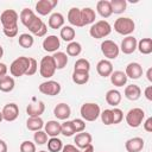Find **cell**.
Segmentation results:
<instances>
[{"label": "cell", "instance_id": "8d00e7d4", "mask_svg": "<svg viewBox=\"0 0 152 152\" xmlns=\"http://www.w3.org/2000/svg\"><path fill=\"white\" fill-rule=\"evenodd\" d=\"M109 2H110V7H112V13L121 14L126 11V7H127L126 0H110Z\"/></svg>", "mask_w": 152, "mask_h": 152}, {"label": "cell", "instance_id": "83f0119b", "mask_svg": "<svg viewBox=\"0 0 152 152\" xmlns=\"http://www.w3.org/2000/svg\"><path fill=\"white\" fill-rule=\"evenodd\" d=\"M96 11L97 13L102 17V18H109L113 13H112V7H110V2L108 0H100L96 4Z\"/></svg>", "mask_w": 152, "mask_h": 152}, {"label": "cell", "instance_id": "cb8c5ba5", "mask_svg": "<svg viewBox=\"0 0 152 152\" xmlns=\"http://www.w3.org/2000/svg\"><path fill=\"white\" fill-rule=\"evenodd\" d=\"M96 19V13L93 8L90 7H84L81 10V20H82V25H89V24H94Z\"/></svg>", "mask_w": 152, "mask_h": 152}, {"label": "cell", "instance_id": "d6986e66", "mask_svg": "<svg viewBox=\"0 0 152 152\" xmlns=\"http://www.w3.org/2000/svg\"><path fill=\"white\" fill-rule=\"evenodd\" d=\"M45 112V104L43 101H36V102H30L26 107V113L31 118L40 116Z\"/></svg>", "mask_w": 152, "mask_h": 152}, {"label": "cell", "instance_id": "ba28073f", "mask_svg": "<svg viewBox=\"0 0 152 152\" xmlns=\"http://www.w3.org/2000/svg\"><path fill=\"white\" fill-rule=\"evenodd\" d=\"M18 20L19 14L14 10H5L0 15V23L2 25V28L18 26Z\"/></svg>", "mask_w": 152, "mask_h": 152}, {"label": "cell", "instance_id": "60d3db41", "mask_svg": "<svg viewBox=\"0 0 152 152\" xmlns=\"http://www.w3.org/2000/svg\"><path fill=\"white\" fill-rule=\"evenodd\" d=\"M75 133L76 132L74 129L71 120H65L64 122L61 124V134H63L64 137H72Z\"/></svg>", "mask_w": 152, "mask_h": 152}, {"label": "cell", "instance_id": "30bf717a", "mask_svg": "<svg viewBox=\"0 0 152 152\" xmlns=\"http://www.w3.org/2000/svg\"><path fill=\"white\" fill-rule=\"evenodd\" d=\"M2 119L7 122H12L14 120H17V118L19 116V107L17 103L14 102H10L7 104H5L2 107Z\"/></svg>", "mask_w": 152, "mask_h": 152}, {"label": "cell", "instance_id": "b9f144b4", "mask_svg": "<svg viewBox=\"0 0 152 152\" xmlns=\"http://www.w3.org/2000/svg\"><path fill=\"white\" fill-rule=\"evenodd\" d=\"M33 140H34L36 145H44L48 142V134L43 129L37 131L33 134Z\"/></svg>", "mask_w": 152, "mask_h": 152}, {"label": "cell", "instance_id": "7dc6e473", "mask_svg": "<svg viewBox=\"0 0 152 152\" xmlns=\"http://www.w3.org/2000/svg\"><path fill=\"white\" fill-rule=\"evenodd\" d=\"M37 70H38V62H37V59L30 57V65H28V69H27L25 75L26 76H32V75H34L37 72Z\"/></svg>", "mask_w": 152, "mask_h": 152}, {"label": "cell", "instance_id": "44dd1931", "mask_svg": "<svg viewBox=\"0 0 152 152\" xmlns=\"http://www.w3.org/2000/svg\"><path fill=\"white\" fill-rule=\"evenodd\" d=\"M124 95L129 101H137L141 96V89L137 84H128L124 90Z\"/></svg>", "mask_w": 152, "mask_h": 152}, {"label": "cell", "instance_id": "f5cc1de1", "mask_svg": "<svg viewBox=\"0 0 152 152\" xmlns=\"http://www.w3.org/2000/svg\"><path fill=\"white\" fill-rule=\"evenodd\" d=\"M7 71H8V66H7L5 63L0 62V77L6 76V75H7Z\"/></svg>", "mask_w": 152, "mask_h": 152}, {"label": "cell", "instance_id": "d6a6232c", "mask_svg": "<svg viewBox=\"0 0 152 152\" xmlns=\"http://www.w3.org/2000/svg\"><path fill=\"white\" fill-rule=\"evenodd\" d=\"M137 49L142 55H150L152 52V39L151 38H142L138 42Z\"/></svg>", "mask_w": 152, "mask_h": 152}, {"label": "cell", "instance_id": "ac0fdd59", "mask_svg": "<svg viewBox=\"0 0 152 152\" xmlns=\"http://www.w3.org/2000/svg\"><path fill=\"white\" fill-rule=\"evenodd\" d=\"M145 141L140 137H133L126 140L125 142V148L127 152H140L144 148Z\"/></svg>", "mask_w": 152, "mask_h": 152}, {"label": "cell", "instance_id": "74e56055", "mask_svg": "<svg viewBox=\"0 0 152 152\" xmlns=\"http://www.w3.org/2000/svg\"><path fill=\"white\" fill-rule=\"evenodd\" d=\"M18 43H19V45H20L21 48H24V49H30V48L33 45V43H34V38H33V36L30 34V33H21V34L19 36V38H18Z\"/></svg>", "mask_w": 152, "mask_h": 152}, {"label": "cell", "instance_id": "e575fe53", "mask_svg": "<svg viewBox=\"0 0 152 152\" xmlns=\"http://www.w3.org/2000/svg\"><path fill=\"white\" fill-rule=\"evenodd\" d=\"M71 80H72V82L75 84L83 86V84L88 83V81H89V72H86V71H72Z\"/></svg>", "mask_w": 152, "mask_h": 152}, {"label": "cell", "instance_id": "6f0895ef", "mask_svg": "<svg viewBox=\"0 0 152 152\" xmlns=\"http://www.w3.org/2000/svg\"><path fill=\"white\" fill-rule=\"evenodd\" d=\"M2 56H4V48L0 45V59L2 58Z\"/></svg>", "mask_w": 152, "mask_h": 152}, {"label": "cell", "instance_id": "4dcf8cb0", "mask_svg": "<svg viewBox=\"0 0 152 152\" xmlns=\"http://www.w3.org/2000/svg\"><path fill=\"white\" fill-rule=\"evenodd\" d=\"M52 58L55 61V65H56V70H62L68 64V55L65 52L62 51H57L52 55Z\"/></svg>", "mask_w": 152, "mask_h": 152}, {"label": "cell", "instance_id": "ab89813d", "mask_svg": "<svg viewBox=\"0 0 152 152\" xmlns=\"http://www.w3.org/2000/svg\"><path fill=\"white\" fill-rule=\"evenodd\" d=\"M90 70V62L86 58H78L74 64V71H86L89 72Z\"/></svg>", "mask_w": 152, "mask_h": 152}, {"label": "cell", "instance_id": "680465c9", "mask_svg": "<svg viewBox=\"0 0 152 152\" xmlns=\"http://www.w3.org/2000/svg\"><path fill=\"white\" fill-rule=\"evenodd\" d=\"M2 120H4V119H2V113H1V110H0V122H1Z\"/></svg>", "mask_w": 152, "mask_h": 152}, {"label": "cell", "instance_id": "836d02e7", "mask_svg": "<svg viewBox=\"0 0 152 152\" xmlns=\"http://www.w3.org/2000/svg\"><path fill=\"white\" fill-rule=\"evenodd\" d=\"M59 36H61V38H62L64 42L70 43V42H74V38H75V36H76V31H75V28H74L72 26H66V25H64V26L61 28Z\"/></svg>", "mask_w": 152, "mask_h": 152}, {"label": "cell", "instance_id": "7bdbcfd3", "mask_svg": "<svg viewBox=\"0 0 152 152\" xmlns=\"http://www.w3.org/2000/svg\"><path fill=\"white\" fill-rule=\"evenodd\" d=\"M100 118H101V121H102L106 126L113 125L112 109H104V110H102V112H101V114H100Z\"/></svg>", "mask_w": 152, "mask_h": 152}, {"label": "cell", "instance_id": "db71d44e", "mask_svg": "<svg viewBox=\"0 0 152 152\" xmlns=\"http://www.w3.org/2000/svg\"><path fill=\"white\" fill-rule=\"evenodd\" d=\"M0 152H7V144L0 139Z\"/></svg>", "mask_w": 152, "mask_h": 152}, {"label": "cell", "instance_id": "7c38bea8", "mask_svg": "<svg viewBox=\"0 0 152 152\" xmlns=\"http://www.w3.org/2000/svg\"><path fill=\"white\" fill-rule=\"evenodd\" d=\"M58 5V0H39L36 4V12L40 15H48Z\"/></svg>", "mask_w": 152, "mask_h": 152}, {"label": "cell", "instance_id": "8992f818", "mask_svg": "<svg viewBox=\"0 0 152 152\" xmlns=\"http://www.w3.org/2000/svg\"><path fill=\"white\" fill-rule=\"evenodd\" d=\"M56 72V65L52 56H44L39 62V74L44 78H51Z\"/></svg>", "mask_w": 152, "mask_h": 152}, {"label": "cell", "instance_id": "91938a15", "mask_svg": "<svg viewBox=\"0 0 152 152\" xmlns=\"http://www.w3.org/2000/svg\"><path fill=\"white\" fill-rule=\"evenodd\" d=\"M38 152H48V151H45V150H40V151H38Z\"/></svg>", "mask_w": 152, "mask_h": 152}, {"label": "cell", "instance_id": "9a60e30c", "mask_svg": "<svg viewBox=\"0 0 152 152\" xmlns=\"http://www.w3.org/2000/svg\"><path fill=\"white\" fill-rule=\"evenodd\" d=\"M53 115L56 116L57 120L65 121L71 115V108H70L69 104H66L64 102H61V103H58V104L55 106V108H53Z\"/></svg>", "mask_w": 152, "mask_h": 152}, {"label": "cell", "instance_id": "5bb4252c", "mask_svg": "<svg viewBox=\"0 0 152 152\" xmlns=\"http://www.w3.org/2000/svg\"><path fill=\"white\" fill-rule=\"evenodd\" d=\"M42 45H43L44 51L55 53V52L58 51V49H59V46H61V40H59V38H58L57 36L50 34V36H48L46 38H44Z\"/></svg>", "mask_w": 152, "mask_h": 152}, {"label": "cell", "instance_id": "d590c367", "mask_svg": "<svg viewBox=\"0 0 152 152\" xmlns=\"http://www.w3.org/2000/svg\"><path fill=\"white\" fill-rule=\"evenodd\" d=\"M48 151L49 152H61L63 148V141L58 137H53L48 139Z\"/></svg>", "mask_w": 152, "mask_h": 152}, {"label": "cell", "instance_id": "f6af8a7d", "mask_svg": "<svg viewBox=\"0 0 152 152\" xmlns=\"http://www.w3.org/2000/svg\"><path fill=\"white\" fill-rule=\"evenodd\" d=\"M71 122H72V126H74V129L76 133H81L86 129V121L83 119L76 118V119L71 120Z\"/></svg>", "mask_w": 152, "mask_h": 152}, {"label": "cell", "instance_id": "816d5d0a", "mask_svg": "<svg viewBox=\"0 0 152 152\" xmlns=\"http://www.w3.org/2000/svg\"><path fill=\"white\" fill-rule=\"evenodd\" d=\"M144 96L146 97V100L152 101V86H148V87L145 88V90H144Z\"/></svg>", "mask_w": 152, "mask_h": 152}, {"label": "cell", "instance_id": "bcb514c9", "mask_svg": "<svg viewBox=\"0 0 152 152\" xmlns=\"http://www.w3.org/2000/svg\"><path fill=\"white\" fill-rule=\"evenodd\" d=\"M20 152H37L36 151V144L30 141V140H25L20 144Z\"/></svg>", "mask_w": 152, "mask_h": 152}, {"label": "cell", "instance_id": "9c48e42d", "mask_svg": "<svg viewBox=\"0 0 152 152\" xmlns=\"http://www.w3.org/2000/svg\"><path fill=\"white\" fill-rule=\"evenodd\" d=\"M39 91L44 95H48V96H56L61 93V84L59 82L57 81H53V80H48L45 82H42L38 87Z\"/></svg>", "mask_w": 152, "mask_h": 152}, {"label": "cell", "instance_id": "5b68a950", "mask_svg": "<svg viewBox=\"0 0 152 152\" xmlns=\"http://www.w3.org/2000/svg\"><path fill=\"white\" fill-rule=\"evenodd\" d=\"M125 119H126V124L131 128H138L145 119V112L139 107L132 108L127 112Z\"/></svg>", "mask_w": 152, "mask_h": 152}, {"label": "cell", "instance_id": "f35d334b", "mask_svg": "<svg viewBox=\"0 0 152 152\" xmlns=\"http://www.w3.org/2000/svg\"><path fill=\"white\" fill-rule=\"evenodd\" d=\"M82 52V45L78 42H70L66 45V55L71 57H77Z\"/></svg>", "mask_w": 152, "mask_h": 152}, {"label": "cell", "instance_id": "f546056e", "mask_svg": "<svg viewBox=\"0 0 152 152\" xmlns=\"http://www.w3.org/2000/svg\"><path fill=\"white\" fill-rule=\"evenodd\" d=\"M36 17H37L36 13H34L32 10H30V8H23L21 12H20V14H19V19H20L21 24H23L26 28H27V26L34 20Z\"/></svg>", "mask_w": 152, "mask_h": 152}, {"label": "cell", "instance_id": "ee69618b", "mask_svg": "<svg viewBox=\"0 0 152 152\" xmlns=\"http://www.w3.org/2000/svg\"><path fill=\"white\" fill-rule=\"evenodd\" d=\"M112 115H113V125H118L124 120V112L120 108L114 107L112 109Z\"/></svg>", "mask_w": 152, "mask_h": 152}, {"label": "cell", "instance_id": "7402d4cb", "mask_svg": "<svg viewBox=\"0 0 152 152\" xmlns=\"http://www.w3.org/2000/svg\"><path fill=\"white\" fill-rule=\"evenodd\" d=\"M44 132L48 134V137H58L61 134V122L57 120H50L46 124H44Z\"/></svg>", "mask_w": 152, "mask_h": 152}, {"label": "cell", "instance_id": "c3c4849f", "mask_svg": "<svg viewBox=\"0 0 152 152\" xmlns=\"http://www.w3.org/2000/svg\"><path fill=\"white\" fill-rule=\"evenodd\" d=\"M2 31H4V34L6 37L13 38V37H15L18 34V26H15V27H8V28H2Z\"/></svg>", "mask_w": 152, "mask_h": 152}, {"label": "cell", "instance_id": "11a10c76", "mask_svg": "<svg viewBox=\"0 0 152 152\" xmlns=\"http://www.w3.org/2000/svg\"><path fill=\"white\" fill-rule=\"evenodd\" d=\"M146 77L148 80V82H152V68H148L146 71Z\"/></svg>", "mask_w": 152, "mask_h": 152}, {"label": "cell", "instance_id": "4316f807", "mask_svg": "<svg viewBox=\"0 0 152 152\" xmlns=\"http://www.w3.org/2000/svg\"><path fill=\"white\" fill-rule=\"evenodd\" d=\"M106 102L109 104V106H113V107H116L120 102H121V93L118 90V89H109L107 93H106Z\"/></svg>", "mask_w": 152, "mask_h": 152}, {"label": "cell", "instance_id": "d4e9b609", "mask_svg": "<svg viewBox=\"0 0 152 152\" xmlns=\"http://www.w3.org/2000/svg\"><path fill=\"white\" fill-rule=\"evenodd\" d=\"M64 21H65V19H64L63 14L59 13V12H55L49 17L48 25H49L50 28L57 30V28H62L64 26Z\"/></svg>", "mask_w": 152, "mask_h": 152}, {"label": "cell", "instance_id": "e0dca14e", "mask_svg": "<svg viewBox=\"0 0 152 152\" xmlns=\"http://www.w3.org/2000/svg\"><path fill=\"white\" fill-rule=\"evenodd\" d=\"M125 74L127 76V78L138 80L142 76V66L138 62H131V63L127 64Z\"/></svg>", "mask_w": 152, "mask_h": 152}, {"label": "cell", "instance_id": "f907efd6", "mask_svg": "<svg viewBox=\"0 0 152 152\" xmlns=\"http://www.w3.org/2000/svg\"><path fill=\"white\" fill-rule=\"evenodd\" d=\"M142 126L146 132H152V118H147L145 121H142Z\"/></svg>", "mask_w": 152, "mask_h": 152}, {"label": "cell", "instance_id": "603a6c76", "mask_svg": "<svg viewBox=\"0 0 152 152\" xmlns=\"http://www.w3.org/2000/svg\"><path fill=\"white\" fill-rule=\"evenodd\" d=\"M68 21L70 23V25L76 26V27H82V20H81V10L77 7H71L68 12L66 15Z\"/></svg>", "mask_w": 152, "mask_h": 152}, {"label": "cell", "instance_id": "6da1fadb", "mask_svg": "<svg viewBox=\"0 0 152 152\" xmlns=\"http://www.w3.org/2000/svg\"><path fill=\"white\" fill-rule=\"evenodd\" d=\"M80 114L84 121L93 122L100 118L101 114V108L97 103L95 102H86L81 106L80 108Z\"/></svg>", "mask_w": 152, "mask_h": 152}, {"label": "cell", "instance_id": "3957f363", "mask_svg": "<svg viewBox=\"0 0 152 152\" xmlns=\"http://www.w3.org/2000/svg\"><path fill=\"white\" fill-rule=\"evenodd\" d=\"M112 32V26L107 21V20H99V21H95L90 28H89V34L95 38V39H101V38H104L107 36H109Z\"/></svg>", "mask_w": 152, "mask_h": 152}, {"label": "cell", "instance_id": "681fc988", "mask_svg": "<svg viewBox=\"0 0 152 152\" xmlns=\"http://www.w3.org/2000/svg\"><path fill=\"white\" fill-rule=\"evenodd\" d=\"M62 152H81V150H80V148H77L75 145L66 144V145H64V146H63Z\"/></svg>", "mask_w": 152, "mask_h": 152}, {"label": "cell", "instance_id": "1f68e13d", "mask_svg": "<svg viewBox=\"0 0 152 152\" xmlns=\"http://www.w3.org/2000/svg\"><path fill=\"white\" fill-rule=\"evenodd\" d=\"M26 127L28 131L37 132V131H40L42 128H44V121L40 116H36V118L28 116V119L26 121Z\"/></svg>", "mask_w": 152, "mask_h": 152}, {"label": "cell", "instance_id": "f1b7e54d", "mask_svg": "<svg viewBox=\"0 0 152 152\" xmlns=\"http://www.w3.org/2000/svg\"><path fill=\"white\" fill-rule=\"evenodd\" d=\"M15 87V81L12 76H4L0 77V91L2 93H11Z\"/></svg>", "mask_w": 152, "mask_h": 152}, {"label": "cell", "instance_id": "277c9868", "mask_svg": "<svg viewBox=\"0 0 152 152\" xmlns=\"http://www.w3.org/2000/svg\"><path fill=\"white\" fill-rule=\"evenodd\" d=\"M135 30V23L128 17H120L114 21V31L122 36H131Z\"/></svg>", "mask_w": 152, "mask_h": 152}, {"label": "cell", "instance_id": "ffe728a7", "mask_svg": "<svg viewBox=\"0 0 152 152\" xmlns=\"http://www.w3.org/2000/svg\"><path fill=\"white\" fill-rule=\"evenodd\" d=\"M96 71L101 77H109L113 70V64L108 59H101L96 64Z\"/></svg>", "mask_w": 152, "mask_h": 152}, {"label": "cell", "instance_id": "4fadbf2b", "mask_svg": "<svg viewBox=\"0 0 152 152\" xmlns=\"http://www.w3.org/2000/svg\"><path fill=\"white\" fill-rule=\"evenodd\" d=\"M137 44H138V40L135 37L133 36H126L122 42H121V45L119 46L120 51L125 55H131L133 53L135 50H137Z\"/></svg>", "mask_w": 152, "mask_h": 152}, {"label": "cell", "instance_id": "8fae6325", "mask_svg": "<svg viewBox=\"0 0 152 152\" xmlns=\"http://www.w3.org/2000/svg\"><path fill=\"white\" fill-rule=\"evenodd\" d=\"M27 28H28V31L32 33V34H34V36H37V37H44L45 34H46V32H48V25L37 15L36 18H34V20L27 26Z\"/></svg>", "mask_w": 152, "mask_h": 152}, {"label": "cell", "instance_id": "484cf974", "mask_svg": "<svg viewBox=\"0 0 152 152\" xmlns=\"http://www.w3.org/2000/svg\"><path fill=\"white\" fill-rule=\"evenodd\" d=\"M109 78H110L112 84L115 86V87H124L127 83V80H128L127 76H126V74L124 71H121V70L113 71L110 74V76H109Z\"/></svg>", "mask_w": 152, "mask_h": 152}, {"label": "cell", "instance_id": "9f6ffc18", "mask_svg": "<svg viewBox=\"0 0 152 152\" xmlns=\"http://www.w3.org/2000/svg\"><path fill=\"white\" fill-rule=\"evenodd\" d=\"M81 152H94V146L90 144V145H88L86 148H83V151H81Z\"/></svg>", "mask_w": 152, "mask_h": 152}, {"label": "cell", "instance_id": "52a82bcc", "mask_svg": "<svg viewBox=\"0 0 152 152\" xmlns=\"http://www.w3.org/2000/svg\"><path fill=\"white\" fill-rule=\"evenodd\" d=\"M101 52L106 57V59L110 61V59L118 58V56L120 53V49L115 42H113L110 39H104L101 43Z\"/></svg>", "mask_w": 152, "mask_h": 152}, {"label": "cell", "instance_id": "7a4b0ae2", "mask_svg": "<svg viewBox=\"0 0 152 152\" xmlns=\"http://www.w3.org/2000/svg\"><path fill=\"white\" fill-rule=\"evenodd\" d=\"M30 65V57L20 56L15 58L10 65V74L12 77H21L26 74Z\"/></svg>", "mask_w": 152, "mask_h": 152}, {"label": "cell", "instance_id": "2e32d148", "mask_svg": "<svg viewBox=\"0 0 152 152\" xmlns=\"http://www.w3.org/2000/svg\"><path fill=\"white\" fill-rule=\"evenodd\" d=\"M93 141V137L90 133L83 131L81 133H77L75 137H74V142H75V146L80 150H83L86 148L88 145H90Z\"/></svg>", "mask_w": 152, "mask_h": 152}]
</instances>
